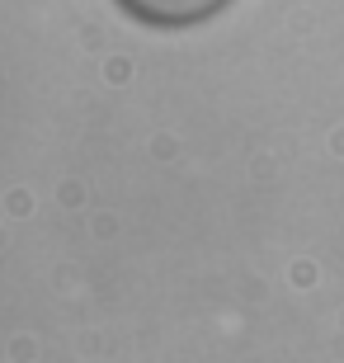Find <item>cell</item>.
I'll return each instance as SVG.
<instances>
[{
	"mask_svg": "<svg viewBox=\"0 0 344 363\" xmlns=\"http://www.w3.org/2000/svg\"><path fill=\"white\" fill-rule=\"evenodd\" d=\"M231 0H118L123 14H133L137 24H151V28H194V24H208L226 10Z\"/></svg>",
	"mask_w": 344,
	"mask_h": 363,
	"instance_id": "obj_1",
	"label": "cell"
}]
</instances>
